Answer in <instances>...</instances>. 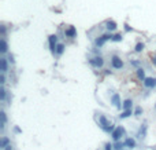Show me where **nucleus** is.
<instances>
[{
  "label": "nucleus",
  "instance_id": "nucleus-1",
  "mask_svg": "<svg viewBox=\"0 0 156 150\" xmlns=\"http://www.w3.org/2000/svg\"><path fill=\"white\" fill-rule=\"evenodd\" d=\"M111 64H112V68H115V69H120L122 66H123V62L120 61V58L119 57H112V59H111Z\"/></svg>",
  "mask_w": 156,
  "mask_h": 150
},
{
  "label": "nucleus",
  "instance_id": "nucleus-2",
  "mask_svg": "<svg viewBox=\"0 0 156 150\" xmlns=\"http://www.w3.org/2000/svg\"><path fill=\"white\" fill-rule=\"evenodd\" d=\"M122 134H123V129L120 127H118V128H115L114 131H112V139L114 141H119V138L122 137Z\"/></svg>",
  "mask_w": 156,
  "mask_h": 150
},
{
  "label": "nucleus",
  "instance_id": "nucleus-3",
  "mask_svg": "<svg viewBox=\"0 0 156 150\" xmlns=\"http://www.w3.org/2000/svg\"><path fill=\"white\" fill-rule=\"evenodd\" d=\"M144 86L148 87V88H152V87L156 86V79L153 77H147L145 80H144Z\"/></svg>",
  "mask_w": 156,
  "mask_h": 150
},
{
  "label": "nucleus",
  "instance_id": "nucleus-4",
  "mask_svg": "<svg viewBox=\"0 0 156 150\" xmlns=\"http://www.w3.org/2000/svg\"><path fill=\"white\" fill-rule=\"evenodd\" d=\"M100 123H101V125H103V128H104V129H107V131H110V129H112V124H108V121L107 120H106V117H104V116H101V117H100Z\"/></svg>",
  "mask_w": 156,
  "mask_h": 150
},
{
  "label": "nucleus",
  "instance_id": "nucleus-5",
  "mask_svg": "<svg viewBox=\"0 0 156 150\" xmlns=\"http://www.w3.org/2000/svg\"><path fill=\"white\" fill-rule=\"evenodd\" d=\"M90 64L93 65V66H96V68H101L103 64H104V61H103V58H93V59H90Z\"/></svg>",
  "mask_w": 156,
  "mask_h": 150
},
{
  "label": "nucleus",
  "instance_id": "nucleus-6",
  "mask_svg": "<svg viewBox=\"0 0 156 150\" xmlns=\"http://www.w3.org/2000/svg\"><path fill=\"white\" fill-rule=\"evenodd\" d=\"M77 35V30H76V28L74 26H69L66 29V36L67 37H76Z\"/></svg>",
  "mask_w": 156,
  "mask_h": 150
},
{
  "label": "nucleus",
  "instance_id": "nucleus-7",
  "mask_svg": "<svg viewBox=\"0 0 156 150\" xmlns=\"http://www.w3.org/2000/svg\"><path fill=\"white\" fill-rule=\"evenodd\" d=\"M110 37H111V36H108V35H104V36H101L100 39H97L96 44H97V46H103V44H104V43H106V41H107Z\"/></svg>",
  "mask_w": 156,
  "mask_h": 150
},
{
  "label": "nucleus",
  "instance_id": "nucleus-8",
  "mask_svg": "<svg viewBox=\"0 0 156 150\" xmlns=\"http://www.w3.org/2000/svg\"><path fill=\"white\" fill-rule=\"evenodd\" d=\"M55 46H56V36H49V47L52 51H55Z\"/></svg>",
  "mask_w": 156,
  "mask_h": 150
},
{
  "label": "nucleus",
  "instance_id": "nucleus-9",
  "mask_svg": "<svg viewBox=\"0 0 156 150\" xmlns=\"http://www.w3.org/2000/svg\"><path fill=\"white\" fill-rule=\"evenodd\" d=\"M0 69H1V72H6V70H7V61H6V58L0 59Z\"/></svg>",
  "mask_w": 156,
  "mask_h": 150
},
{
  "label": "nucleus",
  "instance_id": "nucleus-10",
  "mask_svg": "<svg viewBox=\"0 0 156 150\" xmlns=\"http://www.w3.org/2000/svg\"><path fill=\"white\" fill-rule=\"evenodd\" d=\"M125 145L127 146V147H130V149H133L134 146H136V142H134V139L129 138V139H126V141H125Z\"/></svg>",
  "mask_w": 156,
  "mask_h": 150
},
{
  "label": "nucleus",
  "instance_id": "nucleus-11",
  "mask_svg": "<svg viewBox=\"0 0 156 150\" xmlns=\"http://www.w3.org/2000/svg\"><path fill=\"white\" fill-rule=\"evenodd\" d=\"M107 29L108 30H115L116 29V23L114 21H108L107 22Z\"/></svg>",
  "mask_w": 156,
  "mask_h": 150
},
{
  "label": "nucleus",
  "instance_id": "nucleus-12",
  "mask_svg": "<svg viewBox=\"0 0 156 150\" xmlns=\"http://www.w3.org/2000/svg\"><path fill=\"white\" fill-rule=\"evenodd\" d=\"M0 51H1V52H6V51H7V43H6L4 40L0 41Z\"/></svg>",
  "mask_w": 156,
  "mask_h": 150
},
{
  "label": "nucleus",
  "instance_id": "nucleus-13",
  "mask_svg": "<svg viewBox=\"0 0 156 150\" xmlns=\"http://www.w3.org/2000/svg\"><path fill=\"white\" fill-rule=\"evenodd\" d=\"M112 103L115 105V106H119V95H118V94H115V95L112 96Z\"/></svg>",
  "mask_w": 156,
  "mask_h": 150
},
{
  "label": "nucleus",
  "instance_id": "nucleus-14",
  "mask_svg": "<svg viewBox=\"0 0 156 150\" xmlns=\"http://www.w3.org/2000/svg\"><path fill=\"white\" fill-rule=\"evenodd\" d=\"M137 76H138V79H141V80H145V73H144L143 69H138V70H137Z\"/></svg>",
  "mask_w": 156,
  "mask_h": 150
},
{
  "label": "nucleus",
  "instance_id": "nucleus-15",
  "mask_svg": "<svg viewBox=\"0 0 156 150\" xmlns=\"http://www.w3.org/2000/svg\"><path fill=\"white\" fill-rule=\"evenodd\" d=\"M130 108H132V100L130 99H126L125 102H123V109H130Z\"/></svg>",
  "mask_w": 156,
  "mask_h": 150
},
{
  "label": "nucleus",
  "instance_id": "nucleus-16",
  "mask_svg": "<svg viewBox=\"0 0 156 150\" xmlns=\"http://www.w3.org/2000/svg\"><path fill=\"white\" fill-rule=\"evenodd\" d=\"M63 50H64V46H63V44H58V46H56V54H63Z\"/></svg>",
  "mask_w": 156,
  "mask_h": 150
},
{
  "label": "nucleus",
  "instance_id": "nucleus-17",
  "mask_svg": "<svg viewBox=\"0 0 156 150\" xmlns=\"http://www.w3.org/2000/svg\"><path fill=\"white\" fill-rule=\"evenodd\" d=\"M0 116H1V128H4V124H6V121H7L6 113H4V112H1V113H0Z\"/></svg>",
  "mask_w": 156,
  "mask_h": 150
},
{
  "label": "nucleus",
  "instance_id": "nucleus-18",
  "mask_svg": "<svg viewBox=\"0 0 156 150\" xmlns=\"http://www.w3.org/2000/svg\"><path fill=\"white\" fill-rule=\"evenodd\" d=\"M130 114H132V110L130 109H126L125 112H123V113L120 114V118H125V117H129Z\"/></svg>",
  "mask_w": 156,
  "mask_h": 150
},
{
  "label": "nucleus",
  "instance_id": "nucleus-19",
  "mask_svg": "<svg viewBox=\"0 0 156 150\" xmlns=\"http://www.w3.org/2000/svg\"><path fill=\"white\" fill-rule=\"evenodd\" d=\"M144 50V44L143 43H138L137 46H136V51H137V52H140V51H143Z\"/></svg>",
  "mask_w": 156,
  "mask_h": 150
},
{
  "label": "nucleus",
  "instance_id": "nucleus-20",
  "mask_svg": "<svg viewBox=\"0 0 156 150\" xmlns=\"http://www.w3.org/2000/svg\"><path fill=\"white\" fill-rule=\"evenodd\" d=\"M7 143H8V139H7V138H3V139H1V143H0V147H6Z\"/></svg>",
  "mask_w": 156,
  "mask_h": 150
},
{
  "label": "nucleus",
  "instance_id": "nucleus-21",
  "mask_svg": "<svg viewBox=\"0 0 156 150\" xmlns=\"http://www.w3.org/2000/svg\"><path fill=\"white\" fill-rule=\"evenodd\" d=\"M6 98V91H4V88H1L0 90V99H4Z\"/></svg>",
  "mask_w": 156,
  "mask_h": 150
},
{
  "label": "nucleus",
  "instance_id": "nucleus-22",
  "mask_svg": "<svg viewBox=\"0 0 156 150\" xmlns=\"http://www.w3.org/2000/svg\"><path fill=\"white\" fill-rule=\"evenodd\" d=\"M120 39H122V36H120V35H115V36L112 37V40H114V41H119Z\"/></svg>",
  "mask_w": 156,
  "mask_h": 150
},
{
  "label": "nucleus",
  "instance_id": "nucleus-23",
  "mask_svg": "<svg viewBox=\"0 0 156 150\" xmlns=\"http://www.w3.org/2000/svg\"><path fill=\"white\" fill-rule=\"evenodd\" d=\"M141 112H143V109H141V108H137V109H136V112H134V114H136V116H140V114H141Z\"/></svg>",
  "mask_w": 156,
  "mask_h": 150
},
{
  "label": "nucleus",
  "instance_id": "nucleus-24",
  "mask_svg": "<svg viewBox=\"0 0 156 150\" xmlns=\"http://www.w3.org/2000/svg\"><path fill=\"white\" fill-rule=\"evenodd\" d=\"M111 147H112V146L108 143V145H107V149H106V150H111Z\"/></svg>",
  "mask_w": 156,
  "mask_h": 150
},
{
  "label": "nucleus",
  "instance_id": "nucleus-25",
  "mask_svg": "<svg viewBox=\"0 0 156 150\" xmlns=\"http://www.w3.org/2000/svg\"><path fill=\"white\" fill-rule=\"evenodd\" d=\"M6 150H11V146H6Z\"/></svg>",
  "mask_w": 156,
  "mask_h": 150
},
{
  "label": "nucleus",
  "instance_id": "nucleus-26",
  "mask_svg": "<svg viewBox=\"0 0 156 150\" xmlns=\"http://www.w3.org/2000/svg\"><path fill=\"white\" fill-rule=\"evenodd\" d=\"M152 62H153V64L156 65V58H153V59H152Z\"/></svg>",
  "mask_w": 156,
  "mask_h": 150
},
{
  "label": "nucleus",
  "instance_id": "nucleus-27",
  "mask_svg": "<svg viewBox=\"0 0 156 150\" xmlns=\"http://www.w3.org/2000/svg\"><path fill=\"white\" fill-rule=\"evenodd\" d=\"M155 109H156V105H155Z\"/></svg>",
  "mask_w": 156,
  "mask_h": 150
}]
</instances>
